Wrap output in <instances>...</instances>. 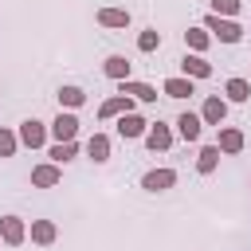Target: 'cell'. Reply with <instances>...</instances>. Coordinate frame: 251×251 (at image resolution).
Segmentation results:
<instances>
[{
  "mask_svg": "<svg viewBox=\"0 0 251 251\" xmlns=\"http://www.w3.org/2000/svg\"><path fill=\"white\" fill-rule=\"evenodd\" d=\"M204 31H216V39H224V43H239V35H243L239 24L220 20V16H208V20H204Z\"/></svg>",
  "mask_w": 251,
  "mask_h": 251,
  "instance_id": "1",
  "label": "cell"
},
{
  "mask_svg": "<svg viewBox=\"0 0 251 251\" xmlns=\"http://www.w3.org/2000/svg\"><path fill=\"white\" fill-rule=\"evenodd\" d=\"M20 141H24L27 149H39V145L47 141V129H43V126H39L35 118H27V122L20 126Z\"/></svg>",
  "mask_w": 251,
  "mask_h": 251,
  "instance_id": "2",
  "label": "cell"
},
{
  "mask_svg": "<svg viewBox=\"0 0 251 251\" xmlns=\"http://www.w3.org/2000/svg\"><path fill=\"white\" fill-rule=\"evenodd\" d=\"M0 239L12 243V247L24 243V220H20V216H4V220H0Z\"/></svg>",
  "mask_w": 251,
  "mask_h": 251,
  "instance_id": "3",
  "label": "cell"
},
{
  "mask_svg": "<svg viewBox=\"0 0 251 251\" xmlns=\"http://www.w3.org/2000/svg\"><path fill=\"white\" fill-rule=\"evenodd\" d=\"M51 133H55L59 141H75V133H78V118H75V114H59L55 126H51Z\"/></svg>",
  "mask_w": 251,
  "mask_h": 251,
  "instance_id": "4",
  "label": "cell"
},
{
  "mask_svg": "<svg viewBox=\"0 0 251 251\" xmlns=\"http://www.w3.org/2000/svg\"><path fill=\"white\" fill-rule=\"evenodd\" d=\"M173 180H176V173H173V169H153V173H145L141 188H149V192H161V188H169Z\"/></svg>",
  "mask_w": 251,
  "mask_h": 251,
  "instance_id": "5",
  "label": "cell"
},
{
  "mask_svg": "<svg viewBox=\"0 0 251 251\" xmlns=\"http://www.w3.org/2000/svg\"><path fill=\"white\" fill-rule=\"evenodd\" d=\"M180 67H184V75H192V78H208V75H212V63L200 59V55H184Z\"/></svg>",
  "mask_w": 251,
  "mask_h": 251,
  "instance_id": "6",
  "label": "cell"
},
{
  "mask_svg": "<svg viewBox=\"0 0 251 251\" xmlns=\"http://www.w3.org/2000/svg\"><path fill=\"white\" fill-rule=\"evenodd\" d=\"M122 94L126 98H137V102H157V90L149 82H122Z\"/></svg>",
  "mask_w": 251,
  "mask_h": 251,
  "instance_id": "7",
  "label": "cell"
},
{
  "mask_svg": "<svg viewBox=\"0 0 251 251\" xmlns=\"http://www.w3.org/2000/svg\"><path fill=\"white\" fill-rule=\"evenodd\" d=\"M200 129H204V126H200V118H196V114H180V118H176V133H180L184 141H196V137H200Z\"/></svg>",
  "mask_w": 251,
  "mask_h": 251,
  "instance_id": "8",
  "label": "cell"
},
{
  "mask_svg": "<svg viewBox=\"0 0 251 251\" xmlns=\"http://www.w3.org/2000/svg\"><path fill=\"white\" fill-rule=\"evenodd\" d=\"M145 141H149V149L157 153V149H169V145H173V133H169V126H161V122H157V126L145 133Z\"/></svg>",
  "mask_w": 251,
  "mask_h": 251,
  "instance_id": "9",
  "label": "cell"
},
{
  "mask_svg": "<svg viewBox=\"0 0 251 251\" xmlns=\"http://www.w3.org/2000/svg\"><path fill=\"white\" fill-rule=\"evenodd\" d=\"M31 184H39V188L59 184V165H39V169H31Z\"/></svg>",
  "mask_w": 251,
  "mask_h": 251,
  "instance_id": "10",
  "label": "cell"
},
{
  "mask_svg": "<svg viewBox=\"0 0 251 251\" xmlns=\"http://www.w3.org/2000/svg\"><path fill=\"white\" fill-rule=\"evenodd\" d=\"M98 24H102V27H126V24H129V12H122V8H102V12H98Z\"/></svg>",
  "mask_w": 251,
  "mask_h": 251,
  "instance_id": "11",
  "label": "cell"
},
{
  "mask_svg": "<svg viewBox=\"0 0 251 251\" xmlns=\"http://www.w3.org/2000/svg\"><path fill=\"white\" fill-rule=\"evenodd\" d=\"M220 153H239L243 149V133L239 129H220V145H216Z\"/></svg>",
  "mask_w": 251,
  "mask_h": 251,
  "instance_id": "12",
  "label": "cell"
},
{
  "mask_svg": "<svg viewBox=\"0 0 251 251\" xmlns=\"http://www.w3.org/2000/svg\"><path fill=\"white\" fill-rule=\"evenodd\" d=\"M106 75L126 82V78H129V59H126V55H110V59H106Z\"/></svg>",
  "mask_w": 251,
  "mask_h": 251,
  "instance_id": "13",
  "label": "cell"
},
{
  "mask_svg": "<svg viewBox=\"0 0 251 251\" xmlns=\"http://www.w3.org/2000/svg\"><path fill=\"white\" fill-rule=\"evenodd\" d=\"M118 133H122V137H137V133H145V122H141L137 114H122V122H118Z\"/></svg>",
  "mask_w": 251,
  "mask_h": 251,
  "instance_id": "14",
  "label": "cell"
},
{
  "mask_svg": "<svg viewBox=\"0 0 251 251\" xmlns=\"http://www.w3.org/2000/svg\"><path fill=\"white\" fill-rule=\"evenodd\" d=\"M86 153H90L94 161H106V157H110V137H106V133H94V137L86 141Z\"/></svg>",
  "mask_w": 251,
  "mask_h": 251,
  "instance_id": "15",
  "label": "cell"
},
{
  "mask_svg": "<svg viewBox=\"0 0 251 251\" xmlns=\"http://www.w3.org/2000/svg\"><path fill=\"white\" fill-rule=\"evenodd\" d=\"M98 114H102V118H114V114H129V98H126V94H118V98H106Z\"/></svg>",
  "mask_w": 251,
  "mask_h": 251,
  "instance_id": "16",
  "label": "cell"
},
{
  "mask_svg": "<svg viewBox=\"0 0 251 251\" xmlns=\"http://www.w3.org/2000/svg\"><path fill=\"white\" fill-rule=\"evenodd\" d=\"M224 114H227V106H224L220 98H208V102H204V122H208V126H220Z\"/></svg>",
  "mask_w": 251,
  "mask_h": 251,
  "instance_id": "17",
  "label": "cell"
},
{
  "mask_svg": "<svg viewBox=\"0 0 251 251\" xmlns=\"http://www.w3.org/2000/svg\"><path fill=\"white\" fill-rule=\"evenodd\" d=\"M216 165H220V149H216V145H204L200 157H196V169H200V173H212Z\"/></svg>",
  "mask_w": 251,
  "mask_h": 251,
  "instance_id": "18",
  "label": "cell"
},
{
  "mask_svg": "<svg viewBox=\"0 0 251 251\" xmlns=\"http://www.w3.org/2000/svg\"><path fill=\"white\" fill-rule=\"evenodd\" d=\"M165 94L169 98H188L192 94V82L188 78H165Z\"/></svg>",
  "mask_w": 251,
  "mask_h": 251,
  "instance_id": "19",
  "label": "cell"
},
{
  "mask_svg": "<svg viewBox=\"0 0 251 251\" xmlns=\"http://www.w3.org/2000/svg\"><path fill=\"white\" fill-rule=\"evenodd\" d=\"M31 239H35V243H51V239H55V224H51V220H35V224H31Z\"/></svg>",
  "mask_w": 251,
  "mask_h": 251,
  "instance_id": "20",
  "label": "cell"
},
{
  "mask_svg": "<svg viewBox=\"0 0 251 251\" xmlns=\"http://www.w3.org/2000/svg\"><path fill=\"white\" fill-rule=\"evenodd\" d=\"M227 98H231V102H247V98H251V86H247L243 78H227Z\"/></svg>",
  "mask_w": 251,
  "mask_h": 251,
  "instance_id": "21",
  "label": "cell"
},
{
  "mask_svg": "<svg viewBox=\"0 0 251 251\" xmlns=\"http://www.w3.org/2000/svg\"><path fill=\"white\" fill-rule=\"evenodd\" d=\"M82 102H86V94L78 86H63L59 90V106H82Z\"/></svg>",
  "mask_w": 251,
  "mask_h": 251,
  "instance_id": "22",
  "label": "cell"
},
{
  "mask_svg": "<svg viewBox=\"0 0 251 251\" xmlns=\"http://www.w3.org/2000/svg\"><path fill=\"white\" fill-rule=\"evenodd\" d=\"M184 39H188V47H196V51H204V47H208V31H204V27H188V31H184Z\"/></svg>",
  "mask_w": 251,
  "mask_h": 251,
  "instance_id": "23",
  "label": "cell"
},
{
  "mask_svg": "<svg viewBox=\"0 0 251 251\" xmlns=\"http://www.w3.org/2000/svg\"><path fill=\"white\" fill-rule=\"evenodd\" d=\"M157 43H161V31H153V27H149V31H141V35H137V51H153V47H157Z\"/></svg>",
  "mask_w": 251,
  "mask_h": 251,
  "instance_id": "24",
  "label": "cell"
},
{
  "mask_svg": "<svg viewBox=\"0 0 251 251\" xmlns=\"http://www.w3.org/2000/svg\"><path fill=\"white\" fill-rule=\"evenodd\" d=\"M51 157H55L59 165H63V161H71V157H75V141H59V145L51 149Z\"/></svg>",
  "mask_w": 251,
  "mask_h": 251,
  "instance_id": "25",
  "label": "cell"
},
{
  "mask_svg": "<svg viewBox=\"0 0 251 251\" xmlns=\"http://www.w3.org/2000/svg\"><path fill=\"white\" fill-rule=\"evenodd\" d=\"M239 12V0H212V16H231Z\"/></svg>",
  "mask_w": 251,
  "mask_h": 251,
  "instance_id": "26",
  "label": "cell"
},
{
  "mask_svg": "<svg viewBox=\"0 0 251 251\" xmlns=\"http://www.w3.org/2000/svg\"><path fill=\"white\" fill-rule=\"evenodd\" d=\"M12 153H16V133L0 129V157H12Z\"/></svg>",
  "mask_w": 251,
  "mask_h": 251,
  "instance_id": "27",
  "label": "cell"
}]
</instances>
